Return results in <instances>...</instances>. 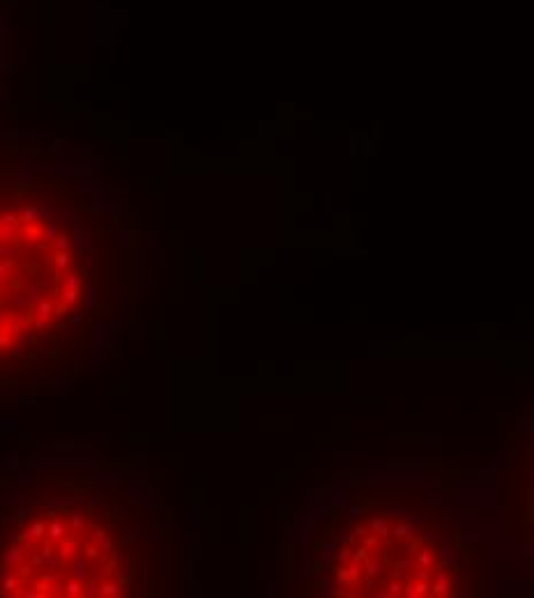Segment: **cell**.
Returning <instances> with one entry per match:
<instances>
[{
  "instance_id": "6da1fadb",
  "label": "cell",
  "mask_w": 534,
  "mask_h": 598,
  "mask_svg": "<svg viewBox=\"0 0 534 598\" xmlns=\"http://www.w3.org/2000/svg\"><path fill=\"white\" fill-rule=\"evenodd\" d=\"M81 293L69 235L35 207H0V357L60 327Z\"/></svg>"
},
{
  "instance_id": "7a4b0ae2",
  "label": "cell",
  "mask_w": 534,
  "mask_h": 598,
  "mask_svg": "<svg viewBox=\"0 0 534 598\" xmlns=\"http://www.w3.org/2000/svg\"><path fill=\"white\" fill-rule=\"evenodd\" d=\"M28 515L2 552V589L14 596H113L120 552L88 513L44 508Z\"/></svg>"
}]
</instances>
